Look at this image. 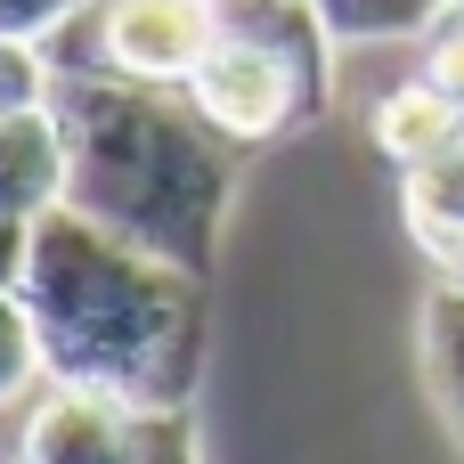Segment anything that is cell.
<instances>
[{
    "instance_id": "obj_1",
    "label": "cell",
    "mask_w": 464,
    "mask_h": 464,
    "mask_svg": "<svg viewBox=\"0 0 464 464\" xmlns=\"http://www.w3.org/2000/svg\"><path fill=\"white\" fill-rule=\"evenodd\" d=\"M41 367L73 392H106L139 416H171L204 367V294L196 269L114 237L106 220L49 204L33 220V253L16 277Z\"/></svg>"
},
{
    "instance_id": "obj_2",
    "label": "cell",
    "mask_w": 464,
    "mask_h": 464,
    "mask_svg": "<svg viewBox=\"0 0 464 464\" xmlns=\"http://www.w3.org/2000/svg\"><path fill=\"white\" fill-rule=\"evenodd\" d=\"M49 114L65 130V204L204 277L228 212V155L212 147V122L122 73H57Z\"/></svg>"
},
{
    "instance_id": "obj_3",
    "label": "cell",
    "mask_w": 464,
    "mask_h": 464,
    "mask_svg": "<svg viewBox=\"0 0 464 464\" xmlns=\"http://www.w3.org/2000/svg\"><path fill=\"white\" fill-rule=\"evenodd\" d=\"M334 24L318 0H212V49L188 73V106L220 139H285L334 98Z\"/></svg>"
},
{
    "instance_id": "obj_4",
    "label": "cell",
    "mask_w": 464,
    "mask_h": 464,
    "mask_svg": "<svg viewBox=\"0 0 464 464\" xmlns=\"http://www.w3.org/2000/svg\"><path fill=\"white\" fill-rule=\"evenodd\" d=\"M212 49V0H98V65L122 82L188 90Z\"/></svg>"
},
{
    "instance_id": "obj_5",
    "label": "cell",
    "mask_w": 464,
    "mask_h": 464,
    "mask_svg": "<svg viewBox=\"0 0 464 464\" xmlns=\"http://www.w3.org/2000/svg\"><path fill=\"white\" fill-rule=\"evenodd\" d=\"M139 449H147V416L139 408L57 383L33 408V424L16 440V464H139Z\"/></svg>"
},
{
    "instance_id": "obj_6",
    "label": "cell",
    "mask_w": 464,
    "mask_h": 464,
    "mask_svg": "<svg viewBox=\"0 0 464 464\" xmlns=\"http://www.w3.org/2000/svg\"><path fill=\"white\" fill-rule=\"evenodd\" d=\"M0 204L41 220L49 204H65V130L49 106L33 114H0Z\"/></svg>"
},
{
    "instance_id": "obj_7",
    "label": "cell",
    "mask_w": 464,
    "mask_h": 464,
    "mask_svg": "<svg viewBox=\"0 0 464 464\" xmlns=\"http://www.w3.org/2000/svg\"><path fill=\"white\" fill-rule=\"evenodd\" d=\"M408 228L440 269H464V130L449 155L408 171Z\"/></svg>"
},
{
    "instance_id": "obj_8",
    "label": "cell",
    "mask_w": 464,
    "mask_h": 464,
    "mask_svg": "<svg viewBox=\"0 0 464 464\" xmlns=\"http://www.w3.org/2000/svg\"><path fill=\"white\" fill-rule=\"evenodd\" d=\"M457 130H464V106L449 98V90H432V82H408V90H392V98L375 106V147L400 155L408 171L432 163V155H449Z\"/></svg>"
},
{
    "instance_id": "obj_9",
    "label": "cell",
    "mask_w": 464,
    "mask_h": 464,
    "mask_svg": "<svg viewBox=\"0 0 464 464\" xmlns=\"http://www.w3.org/2000/svg\"><path fill=\"white\" fill-rule=\"evenodd\" d=\"M424 359H432V392H440V416L464 449V285H440L432 310H424Z\"/></svg>"
},
{
    "instance_id": "obj_10",
    "label": "cell",
    "mask_w": 464,
    "mask_h": 464,
    "mask_svg": "<svg viewBox=\"0 0 464 464\" xmlns=\"http://www.w3.org/2000/svg\"><path fill=\"white\" fill-rule=\"evenodd\" d=\"M318 8L343 41H400V33H424L449 0H318Z\"/></svg>"
},
{
    "instance_id": "obj_11",
    "label": "cell",
    "mask_w": 464,
    "mask_h": 464,
    "mask_svg": "<svg viewBox=\"0 0 464 464\" xmlns=\"http://www.w3.org/2000/svg\"><path fill=\"white\" fill-rule=\"evenodd\" d=\"M41 375V334H33V310L16 285H0V408Z\"/></svg>"
},
{
    "instance_id": "obj_12",
    "label": "cell",
    "mask_w": 464,
    "mask_h": 464,
    "mask_svg": "<svg viewBox=\"0 0 464 464\" xmlns=\"http://www.w3.org/2000/svg\"><path fill=\"white\" fill-rule=\"evenodd\" d=\"M82 0H0V41H41L73 16Z\"/></svg>"
},
{
    "instance_id": "obj_13",
    "label": "cell",
    "mask_w": 464,
    "mask_h": 464,
    "mask_svg": "<svg viewBox=\"0 0 464 464\" xmlns=\"http://www.w3.org/2000/svg\"><path fill=\"white\" fill-rule=\"evenodd\" d=\"M139 464H196V432H188V416L171 408V416H147V449Z\"/></svg>"
},
{
    "instance_id": "obj_14",
    "label": "cell",
    "mask_w": 464,
    "mask_h": 464,
    "mask_svg": "<svg viewBox=\"0 0 464 464\" xmlns=\"http://www.w3.org/2000/svg\"><path fill=\"white\" fill-rule=\"evenodd\" d=\"M424 82H432V90H449V98L464 106V16H449V33L432 41V57H424Z\"/></svg>"
},
{
    "instance_id": "obj_15",
    "label": "cell",
    "mask_w": 464,
    "mask_h": 464,
    "mask_svg": "<svg viewBox=\"0 0 464 464\" xmlns=\"http://www.w3.org/2000/svg\"><path fill=\"white\" fill-rule=\"evenodd\" d=\"M24 253H33V220L0 204V285H16V277H24Z\"/></svg>"
}]
</instances>
